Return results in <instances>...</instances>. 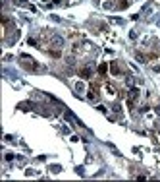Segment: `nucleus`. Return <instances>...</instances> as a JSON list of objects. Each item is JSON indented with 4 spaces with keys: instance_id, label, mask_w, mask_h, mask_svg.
<instances>
[{
    "instance_id": "2",
    "label": "nucleus",
    "mask_w": 160,
    "mask_h": 182,
    "mask_svg": "<svg viewBox=\"0 0 160 182\" xmlns=\"http://www.w3.org/2000/svg\"><path fill=\"white\" fill-rule=\"evenodd\" d=\"M62 45H64V39H62V37H52V39H50V47L60 48Z\"/></svg>"
},
{
    "instance_id": "3",
    "label": "nucleus",
    "mask_w": 160,
    "mask_h": 182,
    "mask_svg": "<svg viewBox=\"0 0 160 182\" xmlns=\"http://www.w3.org/2000/svg\"><path fill=\"white\" fill-rule=\"evenodd\" d=\"M110 70H112V74H114V76H120V66H118V62H112V64H110Z\"/></svg>"
},
{
    "instance_id": "1",
    "label": "nucleus",
    "mask_w": 160,
    "mask_h": 182,
    "mask_svg": "<svg viewBox=\"0 0 160 182\" xmlns=\"http://www.w3.org/2000/svg\"><path fill=\"white\" fill-rule=\"evenodd\" d=\"M137 97H139V89H131V91H129V97H127V105L129 107H133Z\"/></svg>"
},
{
    "instance_id": "4",
    "label": "nucleus",
    "mask_w": 160,
    "mask_h": 182,
    "mask_svg": "<svg viewBox=\"0 0 160 182\" xmlns=\"http://www.w3.org/2000/svg\"><path fill=\"white\" fill-rule=\"evenodd\" d=\"M96 97H98V93H96V89H95V87H91V89H89V99H91V101H95Z\"/></svg>"
},
{
    "instance_id": "6",
    "label": "nucleus",
    "mask_w": 160,
    "mask_h": 182,
    "mask_svg": "<svg viewBox=\"0 0 160 182\" xmlns=\"http://www.w3.org/2000/svg\"><path fill=\"white\" fill-rule=\"evenodd\" d=\"M98 72L104 74V72H106V64H100V66H98Z\"/></svg>"
},
{
    "instance_id": "5",
    "label": "nucleus",
    "mask_w": 160,
    "mask_h": 182,
    "mask_svg": "<svg viewBox=\"0 0 160 182\" xmlns=\"http://www.w3.org/2000/svg\"><path fill=\"white\" fill-rule=\"evenodd\" d=\"M79 76H83V78H89V76H91V70H89V68H83V70L79 72Z\"/></svg>"
}]
</instances>
